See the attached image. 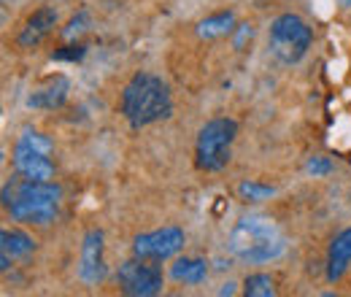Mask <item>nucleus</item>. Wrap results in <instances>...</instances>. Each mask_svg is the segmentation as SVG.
Masks as SVG:
<instances>
[{
	"label": "nucleus",
	"instance_id": "f257e3e1",
	"mask_svg": "<svg viewBox=\"0 0 351 297\" xmlns=\"http://www.w3.org/2000/svg\"><path fill=\"white\" fill-rule=\"evenodd\" d=\"M119 114L128 119L132 130L149 128L160 119H168L173 114L171 89L160 76L149 71H138L119 95Z\"/></svg>",
	"mask_w": 351,
	"mask_h": 297
},
{
	"label": "nucleus",
	"instance_id": "f03ea898",
	"mask_svg": "<svg viewBox=\"0 0 351 297\" xmlns=\"http://www.w3.org/2000/svg\"><path fill=\"white\" fill-rule=\"evenodd\" d=\"M60 198L62 189L54 181H33L16 173L3 187V206L11 213L14 222L25 224H49L57 219L60 211Z\"/></svg>",
	"mask_w": 351,
	"mask_h": 297
},
{
	"label": "nucleus",
	"instance_id": "7ed1b4c3",
	"mask_svg": "<svg viewBox=\"0 0 351 297\" xmlns=\"http://www.w3.org/2000/svg\"><path fill=\"white\" fill-rule=\"evenodd\" d=\"M230 252L241 262L249 265H263L276 257L284 254V235L276 227V222L263 219V216H246L230 230Z\"/></svg>",
	"mask_w": 351,
	"mask_h": 297
},
{
	"label": "nucleus",
	"instance_id": "20e7f679",
	"mask_svg": "<svg viewBox=\"0 0 351 297\" xmlns=\"http://www.w3.org/2000/svg\"><path fill=\"white\" fill-rule=\"evenodd\" d=\"M238 135V122L230 117H217L211 122H206L197 132V143H195V163L200 170H217L227 168L230 163V146Z\"/></svg>",
	"mask_w": 351,
	"mask_h": 297
},
{
	"label": "nucleus",
	"instance_id": "39448f33",
	"mask_svg": "<svg viewBox=\"0 0 351 297\" xmlns=\"http://www.w3.org/2000/svg\"><path fill=\"white\" fill-rule=\"evenodd\" d=\"M313 33L298 14H281L270 25V54L284 65H298L311 49Z\"/></svg>",
	"mask_w": 351,
	"mask_h": 297
},
{
	"label": "nucleus",
	"instance_id": "423d86ee",
	"mask_svg": "<svg viewBox=\"0 0 351 297\" xmlns=\"http://www.w3.org/2000/svg\"><path fill=\"white\" fill-rule=\"evenodd\" d=\"M49 154H51V141L36 130L25 128L14 143V154H11L14 170L25 178H33V181H51L54 163Z\"/></svg>",
	"mask_w": 351,
	"mask_h": 297
},
{
	"label": "nucleus",
	"instance_id": "0eeeda50",
	"mask_svg": "<svg viewBox=\"0 0 351 297\" xmlns=\"http://www.w3.org/2000/svg\"><path fill=\"white\" fill-rule=\"evenodd\" d=\"M117 284H119V289H122L125 295H130V297H154L162 292L165 276H162L160 265H154V259L132 257V259L119 265V270H117Z\"/></svg>",
	"mask_w": 351,
	"mask_h": 297
},
{
	"label": "nucleus",
	"instance_id": "6e6552de",
	"mask_svg": "<svg viewBox=\"0 0 351 297\" xmlns=\"http://www.w3.org/2000/svg\"><path fill=\"white\" fill-rule=\"evenodd\" d=\"M184 230L181 227H162V230H152V233H141L132 241V257H143V259H171L184 249Z\"/></svg>",
	"mask_w": 351,
	"mask_h": 297
},
{
	"label": "nucleus",
	"instance_id": "1a4fd4ad",
	"mask_svg": "<svg viewBox=\"0 0 351 297\" xmlns=\"http://www.w3.org/2000/svg\"><path fill=\"white\" fill-rule=\"evenodd\" d=\"M106 257H103V233L89 230L82 243V259H79V276L87 284H100L106 278Z\"/></svg>",
	"mask_w": 351,
	"mask_h": 297
},
{
	"label": "nucleus",
	"instance_id": "9d476101",
	"mask_svg": "<svg viewBox=\"0 0 351 297\" xmlns=\"http://www.w3.org/2000/svg\"><path fill=\"white\" fill-rule=\"evenodd\" d=\"M57 19H60V14H57V8H54V5H44V8L33 11V14L27 16L25 27L19 30V36H16V43H19L22 49L38 46V43L44 41L46 36H49V33L57 27Z\"/></svg>",
	"mask_w": 351,
	"mask_h": 297
},
{
	"label": "nucleus",
	"instance_id": "9b49d317",
	"mask_svg": "<svg viewBox=\"0 0 351 297\" xmlns=\"http://www.w3.org/2000/svg\"><path fill=\"white\" fill-rule=\"evenodd\" d=\"M68 92H71L68 76H51V79H46L38 89H33V92L27 95V106H30V108H44V111L62 108L65 100H68Z\"/></svg>",
	"mask_w": 351,
	"mask_h": 297
},
{
	"label": "nucleus",
	"instance_id": "f8f14e48",
	"mask_svg": "<svg viewBox=\"0 0 351 297\" xmlns=\"http://www.w3.org/2000/svg\"><path fill=\"white\" fill-rule=\"evenodd\" d=\"M351 265V227L338 233L335 241L330 243V254H327V281L338 284Z\"/></svg>",
	"mask_w": 351,
	"mask_h": 297
},
{
	"label": "nucleus",
	"instance_id": "ddd939ff",
	"mask_svg": "<svg viewBox=\"0 0 351 297\" xmlns=\"http://www.w3.org/2000/svg\"><path fill=\"white\" fill-rule=\"evenodd\" d=\"M171 278L178 284L197 287L208 278V262L203 257H181L171 265Z\"/></svg>",
	"mask_w": 351,
	"mask_h": 297
},
{
	"label": "nucleus",
	"instance_id": "4468645a",
	"mask_svg": "<svg viewBox=\"0 0 351 297\" xmlns=\"http://www.w3.org/2000/svg\"><path fill=\"white\" fill-rule=\"evenodd\" d=\"M0 252L14 257H27L36 252V238H30L27 233L22 230H3L0 233Z\"/></svg>",
	"mask_w": 351,
	"mask_h": 297
},
{
	"label": "nucleus",
	"instance_id": "2eb2a0df",
	"mask_svg": "<svg viewBox=\"0 0 351 297\" xmlns=\"http://www.w3.org/2000/svg\"><path fill=\"white\" fill-rule=\"evenodd\" d=\"M235 33V14L232 11H219V14H211L206 16L200 25H197V36L200 38H219V36H230Z\"/></svg>",
	"mask_w": 351,
	"mask_h": 297
},
{
	"label": "nucleus",
	"instance_id": "dca6fc26",
	"mask_svg": "<svg viewBox=\"0 0 351 297\" xmlns=\"http://www.w3.org/2000/svg\"><path fill=\"white\" fill-rule=\"evenodd\" d=\"M243 295L246 297H273L276 295V284L270 276L265 273H252L246 281H243Z\"/></svg>",
	"mask_w": 351,
	"mask_h": 297
},
{
	"label": "nucleus",
	"instance_id": "f3484780",
	"mask_svg": "<svg viewBox=\"0 0 351 297\" xmlns=\"http://www.w3.org/2000/svg\"><path fill=\"white\" fill-rule=\"evenodd\" d=\"M238 192H241V198H246V200H267V198L276 195L273 187L260 184V181H243V184L238 187Z\"/></svg>",
	"mask_w": 351,
	"mask_h": 297
},
{
	"label": "nucleus",
	"instance_id": "a211bd4d",
	"mask_svg": "<svg viewBox=\"0 0 351 297\" xmlns=\"http://www.w3.org/2000/svg\"><path fill=\"white\" fill-rule=\"evenodd\" d=\"M87 25H89V16H87V11H82V14H79V16H73V19H71V22H68V27H65V30H62V36H65V38H68V41H71V38H76V36H79V33H84V30H87Z\"/></svg>",
	"mask_w": 351,
	"mask_h": 297
},
{
	"label": "nucleus",
	"instance_id": "6ab92c4d",
	"mask_svg": "<svg viewBox=\"0 0 351 297\" xmlns=\"http://www.w3.org/2000/svg\"><path fill=\"white\" fill-rule=\"evenodd\" d=\"M306 170L311 176H327V173L332 170V163H330L327 157H313V160H308Z\"/></svg>",
	"mask_w": 351,
	"mask_h": 297
},
{
	"label": "nucleus",
	"instance_id": "aec40b11",
	"mask_svg": "<svg viewBox=\"0 0 351 297\" xmlns=\"http://www.w3.org/2000/svg\"><path fill=\"white\" fill-rule=\"evenodd\" d=\"M82 57H84V46H65V49L51 54V60H71V62H76Z\"/></svg>",
	"mask_w": 351,
	"mask_h": 297
},
{
	"label": "nucleus",
	"instance_id": "412c9836",
	"mask_svg": "<svg viewBox=\"0 0 351 297\" xmlns=\"http://www.w3.org/2000/svg\"><path fill=\"white\" fill-rule=\"evenodd\" d=\"M235 30H238V36H235V49H241V46H243V41H246V38H252V33H254L249 25H238Z\"/></svg>",
	"mask_w": 351,
	"mask_h": 297
},
{
	"label": "nucleus",
	"instance_id": "4be33fe9",
	"mask_svg": "<svg viewBox=\"0 0 351 297\" xmlns=\"http://www.w3.org/2000/svg\"><path fill=\"white\" fill-rule=\"evenodd\" d=\"M232 287H235V284H224V289H221L219 295H232Z\"/></svg>",
	"mask_w": 351,
	"mask_h": 297
},
{
	"label": "nucleus",
	"instance_id": "5701e85b",
	"mask_svg": "<svg viewBox=\"0 0 351 297\" xmlns=\"http://www.w3.org/2000/svg\"><path fill=\"white\" fill-rule=\"evenodd\" d=\"M343 3H351V0H343Z\"/></svg>",
	"mask_w": 351,
	"mask_h": 297
},
{
	"label": "nucleus",
	"instance_id": "b1692460",
	"mask_svg": "<svg viewBox=\"0 0 351 297\" xmlns=\"http://www.w3.org/2000/svg\"><path fill=\"white\" fill-rule=\"evenodd\" d=\"M5 3H8V0H5Z\"/></svg>",
	"mask_w": 351,
	"mask_h": 297
}]
</instances>
